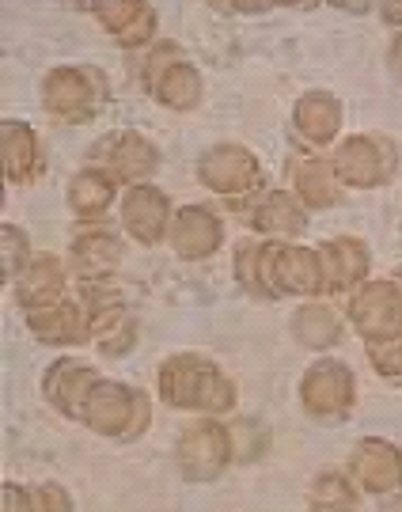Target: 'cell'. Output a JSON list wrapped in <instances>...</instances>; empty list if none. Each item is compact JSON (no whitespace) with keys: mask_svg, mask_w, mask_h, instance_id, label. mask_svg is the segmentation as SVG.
<instances>
[{"mask_svg":"<svg viewBox=\"0 0 402 512\" xmlns=\"http://www.w3.org/2000/svg\"><path fill=\"white\" fill-rule=\"evenodd\" d=\"M80 421L107 440H141L152 421V403L141 387L118 384V380H99L80 410Z\"/></svg>","mask_w":402,"mask_h":512,"instance_id":"2","label":"cell"},{"mask_svg":"<svg viewBox=\"0 0 402 512\" xmlns=\"http://www.w3.org/2000/svg\"><path fill=\"white\" fill-rule=\"evenodd\" d=\"M387 69L395 73V80L402 84V31L391 38V50H387Z\"/></svg>","mask_w":402,"mask_h":512,"instance_id":"36","label":"cell"},{"mask_svg":"<svg viewBox=\"0 0 402 512\" xmlns=\"http://www.w3.org/2000/svg\"><path fill=\"white\" fill-rule=\"evenodd\" d=\"M175 57H183V46H179V42H160V46L145 57V65H141V84H145V92L160 80V73H164Z\"/></svg>","mask_w":402,"mask_h":512,"instance_id":"32","label":"cell"},{"mask_svg":"<svg viewBox=\"0 0 402 512\" xmlns=\"http://www.w3.org/2000/svg\"><path fill=\"white\" fill-rule=\"evenodd\" d=\"M114 186L118 183L110 179L107 171H99V167H80L73 179H69L65 202H69L76 220L95 224V220H103L110 213V205H114Z\"/></svg>","mask_w":402,"mask_h":512,"instance_id":"24","label":"cell"},{"mask_svg":"<svg viewBox=\"0 0 402 512\" xmlns=\"http://www.w3.org/2000/svg\"><path fill=\"white\" fill-rule=\"evenodd\" d=\"M380 16H384L387 23H395V27H402V4H395V0H387V4H380Z\"/></svg>","mask_w":402,"mask_h":512,"instance_id":"37","label":"cell"},{"mask_svg":"<svg viewBox=\"0 0 402 512\" xmlns=\"http://www.w3.org/2000/svg\"><path fill=\"white\" fill-rule=\"evenodd\" d=\"M330 164H334V175L342 186L376 190V186L391 183V175L399 167V152L384 133H353L334 148Z\"/></svg>","mask_w":402,"mask_h":512,"instance_id":"7","label":"cell"},{"mask_svg":"<svg viewBox=\"0 0 402 512\" xmlns=\"http://www.w3.org/2000/svg\"><path fill=\"white\" fill-rule=\"evenodd\" d=\"M148 95L160 103V107L167 110H179V114H186V110H194L201 103V73L194 61H186L183 57H175L171 65H167L164 73H160V80L148 88Z\"/></svg>","mask_w":402,"mask_h":512,"instance_id":"26","label":"cell"},{"mask_svg":"<svg viewBox=\"0 0 402 512\" xmlns=\"http://www.w3.org/2000/svg\"><path fill=\"white\" fill-rule=\"evenodd\" d=\"M213 8H220V12H270V8H274V4H266V0H258V4H251V0H228V4H213Z\"/></svg>","mask_w":402,"mask_h":512,"instance_id":"35","label":"cell"},{"mask_svg":"<svg viewBox=\"0 0 402 512\" xmlns=\"http://www.w3.org/2000/svg\"><path fill=\"white\" fill-rule=\"evenodd\" d=\"M258 255H262V243H255V239H243L236 247V281L247 296H262V262H258Z\"/></svg>","mask_w":402,"mask_h":512,"instance_id":"30","label":"cell"},{"mask_svg":"<svg viewBox=\"0 0 402 512\" xmlns=\"http://www.w3.org/2000/svg\"><path fill=\"white\" fill-rule=\"evenodd\" d=\"M300 403L304 414L315 421H346L357 406V376L338 357L311 361L300 380Z\"/></svg>","mask_w":402,"mask_h":512,"instance_id":"6","label":"cell"},{"mask_svg":"<svg viewBox=\"0 0 402 512\" xmlns=\"http://www.w3.org/2000/svg\"><path fill=\"white\" fill-rule=\"evenodd\" d=\"M122 258H126V243L107 228L88 224L73 236V274L80 281H107L122 266Z\"/></svg>","mask_w":402,"mask_h":512,"instance_id":"18","label":"cell"},{"mask_svg":"<svg viewBox=\"0 0 402 512\" xmlns=\"http://www.w3.org/2000/svg\"><path fill=\"white\" fill-rule=\"evenodd\" d=\"M107 99V76L92 65H57L42 76V107H46V114H54L57 122L84 126L107 107Z\"/></svg>","mask_w":402,"mask_h":512,"instance_id":"4","label":"cell"},{"mask_svg":"<svg viewBox=\"0 0 402 512\" xmlns=\"http://www.w3.org/2000/svg\"><path fill=\"white\" fill-rule=\"evenodd\" d=\"M293 194L300 198L304 209H330V205H338L342 183H338V175H334V164H330V160H319V156L296 160Z\"/></svg>","mask_w":402,"mask_h":512,"instance_id":"25","label":"cell"},{"mask_svg":"<svg viewBox=\"0 0 402 512\" xmlns=\"http://www.w3.org/2000/svg\"><path fill=\"white\" fill-rule=\"evenodd\" d=\"M368 365L376 368V376H384L387 384H402V334L387 342H368Z\"/></svg>","mask_w":402,"mask_h":512,"instance_id":"31","label":"cell"},{"mask_svg":"<svg viewBox=\"0 0 402 512\" xmlns=\"http://www.w3.org/2000/svg\"><path fill=\"white\" fill-rule=\"evenodd\" d=\"M258 262H262V300L327 293L323 255L311 247H296L285 239H262Z\"/></svg>","mask_w":402,"mask_h":512,"instance_id":"3","label":"cell"},{"mask_svg":"<svg viewBox=\"0 0 402 512\" xmlns=\"http://www.w3.org/2000/svg\"><path fill=\"white\" fill-rule=\"evenodd\" d=\"M349 478L361 486V494L391 497L402 490V448L384 437L357 440L349 456Z\"/></svg>","mask_w":402,"mask_h":512,"instance_id":"12","label":"cell"},{"mask_svg":"<svg viewBox=\"0 0 402 512\" xmlns=\"http://www.w3.org/2000/svg\"><path fill=\"white\" fill-rule=\"evenodd\" d=\"M0 152H4L8 186H31L42 175V145L27 122H16V118L0 122Z\"/></svg>","mask_w":402,"mask_h":512,"instance_id":"19","label":"cell"},{"mask_svg":"<svg viewBox=\"0 0 402 512\" xmlns=\"http://www.w3.org/2000/svg\"><path fill=\"white\" fill-rule=\"evenodd\" d=\"M31 262V247H27V236L16 224H0V281L4 285H16V277L27 270Z\"/></svg>","mask_w":402,"mask_h":512,"instance_id":"29","label":"cell"},{"mask_svg":"<svg viewBox=\"0 0 402 512\" xmlns=\"http://www.w3.org/2000/svg\"><path fill=\"white\" fill-rule=\"evenodd\" d=\"M80 304L88 311L92 342L103 357H126L137 346V319L129 311L126 296L107 281H80Z\"/></svg>","mask_w":402,"mask_h":512,"instance_id":"5","label":"cell"},{"mask_svg":"<svg viewBox=\"0 0 402 512\" xmlns=\"http://www.w3.org/2000/svg\"><path fill=\"white\" fill-rule=\"evenodd\" d=\"M171 198H167L160 186L141 183L126 186V198H122V228L129 232L133 243L141 247H156L164 243V236L171 232Z\"/></svg>","mask_w":402,"mask_h":512,"instance_id":"13","label":"cell"},{"mask_svg":"<svg viewBox=\"0 0 402 512\" xmlns=\"http://www.w3.org/2000/svg\"><path fill=\"white\" fill-rule=\"evenodd\" d=\"M334 8H342V12H368L372 4H346V0H334Z\"/></svg>","mask_w":402,"mask_h":512,"instance_id":"38","label":"cell"},{"mask_svg":"<svg viewBox=\"0 0 402 512\" xmlns=\"http://www.w3.org/2000/svg\"><path fill=\"white\" fill-rule=\"evenodd\" d=\"M293 338L304 349H330L342 342V319L338 311H330L327 304L308 300L304 308H296L293 315Z\"/></svg>","mask_w":402,"mask_h":512,"instance_id":"27","label":"cell"},{"mask_svg":"<svg viewBox=\"0 0 402 512\" xmlns=\"http://www.w3.org/2000/svg\"><path fill=\"white\" fill-rule=\"evenodd\" d=\"M346 315L353 330L365 342H387L402 334V289L384 277V281H361L349 293Z\"/></svg>","mask_w":402,"mask_h":512,"instance_id":"8","label":"cell"},{"mask_svg":"<svg viewBox=\"0 0 402 512\" xmlns=\"http://www.w3.org/2000/svg\"><path fill=\"white\" fill-rule=\"evenodd\" d=\"M23 319H27V330L46 346H84V342H92L88 311L76 300H57L46 308H31L23 311Z\"/></svg>","mask_w":402,"mask_h":512,"instance_id":"17","label":"cell"},{"mask_svg":"<svg viewBox=\"0 0 402 512\" xmlns=\"http://www.w3.org/2000/svg\"><path fill=\"white\" fill-rule=\"evenodd\" d=\"M293 126L300 141L308 145H330L342 133V103L330 92H304L293 107Z\"/></svg>","mask_w":402,"mask_h":512,"instance_id":"22","label":"cell"},{"mask_svg":"<svg viewBox=\"0 0 402 512\" xmlns=\"http://www.w3.org/2000/svg\"><path fill=\"white\" fill-rule=\"evenodd\" d=\"M198 179L205 190L236 202V198H247L262 186V164H258V156L251 148L224 141V145H213L201 152Z\"/></svg>","mask_w":402,"mask_h":512,"instance_id":"10","label":"cell"},{"mask_svg":"<svg viewBox=\"0 0 402 512\" xmlns=\"http://www.w3.org/2000/svg\"><path fill=\"white\" fill-rule=\"evenodd\" d=\"M361 505V486L349 478V471H323L315 475L308 490V509L315 512H346Z\"/></svg>","mask_w":402,"mask_h":512,"instance_id":"28","label":"cell"},{"mask_svg":"<svg viewBox=\"0 0 402 512\" xmlns=\"http://www.w3.org/2000/svg\"><path fill=\"white\" fill-rule=\"evenodd\" d=\"M391 281H395V285H399V289H402V266H399V270H395V274H391Z\"/></svg>","mask_w":402,"mask_h":512,"instance_id":"39","label":"cell"},{"mask_svg":"<svg viewBox=\"0 0 402 512\" xmlns=\"http://www.w3.org/2000/svg\"><path fill=\"white\" fill-rule=\"evenodd\" d=\"M65 262L50 251H42V255H31L27 262V270L16 277V300L23 311L31 308H46V304H57V300H65Z\"/></svg>","mask_w":402,"mask_h":512,"instance_id":"21","label":"cell"},{"mask_svg":"<svg viewBox=\"0 0 402 512\" xmlns=\"http://www.w3.org/2000/svg\"><path fill=\"white\" fill-rule=\"evenodd\" d=\"M31 497H35V512H69L73 509V501L69 494L54 486V482H46V486H31Z\"/></svg>","mask_w":402,"mask_h":512,"instance_id":"33","label":"cell"},{"mask_svg":"<svg viewBox=\"0 0 402 512\" xmlns=\"http://www.w3.org/2000/svg\"><path fill=\"white\" fill-rule=\"evenodd\" d=\"M160 148L148 141L137 129H122V133H107L103 141L92 148V167L107 171L114 183L141 186L160 171Z\"/></svg>","mask_w":402,"mask_h":512,"instance_id":"9","label":"cell"},{"mask_svg":"<svg viewBox=\"0 0 402 512\" xmlns=\"http://www.w3.org/2000/svg\"><path fill=\"white\" fill-rule=\"evenodd\" d=\"M160 399L171 410L228 414L236 410V384L224 368L205 353H171L160 365Z\"/></svg>","mask_w":402,"mask_h":512,"instance_id":"1","label":"cell"},{"mask_svg":"<svg viewBox=\"0 0 402 512\" xmlns=\"http://www.w3.org/2000/svg\"><path fill=\"white\" fill-rule=\"evenodd\" d=\"M103 376L95 372L88 361H76V357H57L54 365L42 372V399L61 410L65 418H80V410L88 403L92 387Z\"/></svg>","mask_w":402,"mask_h":512,"instance_id":"14","label":"cell"},{"mask_svg":"<svg viewBox=\"0 0 402 512\" xmlns=\"http://www.w3.org/2000/svg\"><path fill=\"white\" fill-rule=\"evenodd\" d=\"M251 228H255L258 236H270V239H296L308 232V209L300 205L296 194L274 190V194H266L251 209Z\"/></svg>","mask_w":402,"mask_h":512,"instance_id":"23","label":"cell"},{"mask_svg":"<svg viewBox=\"0 0 402 512\" xmlns=\"http://www.w3.org/2000/svg\"><path fill=\"white\" fill-rule=\"evenodd\" d=\"M171 251L186 262H201V258H213L224 243V228L220 217L209 205H183L175 220H171V232H167Z\"/></svg>","mask_w":402,"mask_h":512,"instance_id":"15","label":"cell"},{"mask_svg":"<svg viewBox=\"0 0 402 512\" xmlns=\"http://www.w3.org/2000/svg\"><path fill=\"white\" fill-rule=\"evenodd\" d=\"M175 459H179V471L186 482H213L232 463V433L209 414V418L194 421L179 433Z\"/></svg>","mask_w":402,"mask_h":512,"instance_id":"11","label":"cell"},{"mask_svg":"<svg viewBox=\"0 0 402 512\" xmlns=\"http://www.w3.org/2000/svg\"><path fill=\"white\" fill-rule=\"evenodd\" d=\"M95 12V19L110 31V38L122 50H141L156 35V8L145 0H99V4H80Z\"/></svg>","mask_w":402,"mask_h":512,"instance_id":"16","label":"cell"},{"mask_svg":"<svg viewBox=\"0 0 402 512\" xmlns=\"http://www.w3.org/2000/svg\"><path fill=\"white\" fill-rule=\"evenodd\" d=\"M323 255V274H327V293H353L361 281H368V266H372V255H368L365 239L357 236H334L319 247Z\"/></svg>","mask_w":402,"mask_h":512,"instance_id":"20","label":"cell"},{"mask_svg":"<svg viewBox=\"0 0 402 512\" xmlns=\"http://www.w3.org/2000/svg\"><path fill=\"white\" fill-rule=\"evenodd\" d=\"M4 509H35V497H31V490L27 486H4Z\"/></svg>","mask_w":402,"mask_h":512,"instance_id":"34","label":"cell"}]
</instances>
